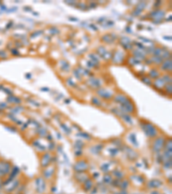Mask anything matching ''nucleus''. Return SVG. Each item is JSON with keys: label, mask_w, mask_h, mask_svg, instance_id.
Returning <instances> with one entry per match:
<instances>
[{"label": "nucleus", "mask_w": 172, "mask_h": 194, "mask_svg": "<svg viewBox=\"0 0 172 194\" xmlns=\"http://www.w3.org/2000/svg\"><path fill=\"white\" fill-rule=\"evenodd\" d=\"M84 143L82 142L81 140H77V142L74 143V148H77V150H81V148L84 147Z\"/></svg>", "instance_id": "79ce46f5"}, {"label": "nucleus", "mask_w": 172, "mask_h": 194, "mask_svg": "<svg viewBox=\"0 0 172 194\" xmlns=\"http://www.w3.org/2000/svg\"><path fill=\"white\" fill-rule=\"evenodd\" d=\"M60 62H62V63H60V66H60V67H61V70L62 71H69V69H70V64L66 61H61Z\"/></svg>", "instance_id": "c9c22d12"}, {"label": "nucleus", "mask_w": 172, "mask_h": 194, "mask_svg": "<svg viewBox=\"0 0 172 194\" xmlns=\"http://www.w3.org/2000/svg\"><path fill=\"white\" fill-rule=\"evenodd\" d=\"M165 16V12L160 9H156L149 14L150 17L153 18V23H159Z\"/></svg>", "instance_id": "39448f33"}, {"label": "nucleus", "mask_w": 172, "mask_h": 194, "mask_svg": "<svg viewBox=\"0 0 172 194\" xmlns=\"http://www.w3.org/2000/svg\"><path fill=\"white\" fill-rule=\"evenodd\" d=\"M26 78H27V79H31L32 74L31 73H27V74H26Z\"/></svg>", "instance_id": "13d9d810"}, {"label": "nucleus", "mask_w": 172, "mask_h": 194, "mask_svg": "<svg viewBox=\"0 0 172 194\" xmlns=\"http://www.w3.org/2000/svg\"><path fill=\"white\" fill-rule=\"evenodd\" d=\"M112 174H113L114 176L117 179H122L123 178H124L125 174H123L122 171H120V169H118V168H116V169L113 170V172H112Z\"/></svg>", "instance_id": "bb28decb"}, {"label": "nucleus", "mask_w": 172, "mask_h": 194, "mask_svg": "<svg viewBox=\"0 0 172 194\" xmlns=\"http://www.w3.org/2000/svg\"><path fill=\"white\" fill-rule=\"evenodd\" d=\"M163 89H164V92H165L168 95L171 96V93H172V85L171 84H166L165 86H164V87H163Z\"/></svg>", "instance_id": "a19ab883"}, {"label": "nucleus", "mask_w": 172, "mask_h": 194, "mask_svg": "<svg viewBox=\"0 0 172 194\" xmlns=\"http://www.w3.org/2000/svg\"><path fill=\"white\" fill-rule=\"evenodd\" d=\"M162 185H163V183L159 179H151L147 182V188H150V189L159 188Z\"/></svg>", "instance_id": "6ab92c4d"}, {"label": "nucleus", "mask_w": 172, "mask_h": 194, "mask_svg": "<svg viewBox=\"0 0 172 194\" xmlns=\"http://www.w3.org/2000/svg\"><path fill=\"white\" fill-rule=\"evenodd\" d=\"M55 174V167H46L45 170H43L42 175L46 179H49L52 178Z\"/></svg>", "instance_id": "4468645a"}, {"label": "nucleus", "mask_w": 172, "mask_h": 194, "mask_svg": "<svg viewBox=\"0 0 172 194\" xmlns=\"http://www.w3.org/2000/svg\"><path fill=\"white\" fill-rule=\"evenodd\" d=\"M91 103H92L93 105L96 106V107H101V106L102 105V100L100 99V97H96V96L92 97V98H91Z\"/></svg>", "instance_id": "7c9ffc66"}, {"label": "nucleus", "mask_w": 172, "mask_h": 194, "mask_svg": "<svg viewBox=\"0 0 172 194\" xmlns=\"http://www.w3.org/2000/svg\"><path fill=\"white\" fill-rule=\"evenodd\" d=\"M87 85H88L89 86H91V88L99 89L102 87V82L99 78H96V77H91V78H89V79L87 80Z\"/></svg>", "instance_id": "6e6552de"}, {"label": "nucleus", "mask_w": 172, "mask_h": 194, "mask_svg": "<svg viewBox=\"0 0 172 194\" xmlns=\"http://www.w3.org/2000/svg\"><path fill=\"white\" fill-rule=\"evenodd\" d=\"M120 179H115V180L113 179V181H112V184H113L115 186H119V185H120Z\"/></svg>", "instance_id": "603ef678"}, {"label": "nucleus", "mask_w": 172, "mask_h": 194, "mask_svg": "<svg viewBox=\"0 0 172 194\" xmlns=\"http://www.w3.org/2000/svg\"><path fill=\"white\" fill-rule=\"evenodd\" d=\"M12 166L11 163L6 160H1L0 161V177H5L10 174Z\"/></svg>", "instance_id": "423d86ee"}, {"label": "nucleus", "mask_w": 172, "mask_h": 194, "mask_svg": "<svg viewBox=\"0 0 172 194\" xmlns=\"http://www.w3.org/2000/svg\"><path fill=\"white\" fill-rule=\"evenodd\" d=\"M129 186V180H127V179H123V180H120V185L119 187L122 190H127Z\"/></svg>", "instance_id": "f704fd0d"}, {"label": "nucleus", "mask_w": 172, "mask_h": 194, "mask_svg": "<svg viewBox=\"0 0 172 194\" xmlns=\"http://www.w3.org/2000/svg\"><path fill=\"white\" fill-rule=\"evenodd\" d=\"M41 91H42V92H49V88H47V87H43V88H41Z\"/></svg>", "instance_id": "4d7b16f0"}, {"label": "nucleus", "mask_w": 172, "mask_h": 194, "mask_svg": "<svg viewBox=\"0 0 172 194\" xmlns=\"http://www.w3.org/2000/svg\"><path fill=\"white\" fill-rule=\"evenodd\" d=\"M171 69H172L171 59H168V60L163 61V62H162L160 65V70L162 71V72H164L165 73H169V72L170 73Z\"/></svg>", "instance_id": "9d476101"}, {"label": "nucleus", "mask_w": 172, "mask_h": 194, "mask_svg": "<svg viewBox=\"0 0 172 194\" xmlns=\"http://www.w3.org/2000/svg\"><path fill=\"white\" fill-rule=\"evenodd\" d=\"M23 110H24L23 107H22L21 105H16L15 108L11 109V111H10V112L13 113V114H19V113L22 112Z\"/></svg>", "instance_id": "58836bf2"}, {"label": "nucleus", "mask_w": 172, "mask_h": 194, "mask_svg": "<svg viewBox=\"0 0 172 194\" xmlns=\"http://www.w3.org/2000/svg\"><path fill=\"white\" fill-rule=\"evenodd\" d=\"M7 100H8V102L10 103V104H16V105H19V104L22 103V99H21V98H19V97H13V96L9 97L7 98Z\"/></svg>", "instance_id": "cd10ccee"}, {"label": "nucleus", "mask_w": 172, "mask_h": 194, "mask_svg": "<svg viewBox=\"0 0 172 194\" xmlns=\"http://www.w3.org/2000/svg\"><path fill=\"white\" fill-rule=\"evenodd\" d=\"M109 152H110L111 155H115V154H117L118 153V152H119V149H118L117 148H111V149H109Z\"/></svg>", "instance_id": "8fccbe9b"}, {"label": "nucleus", "mask_w": 172, "mask_h": 194, "mask_svg": "<svg viewBox=\"0 0 172 194\" xmlns=\"http://www.w3.org/2000/svg\"><path fill=\"white\" fill-rule=\"evenodd\" d=\"M61 128L62 129L65 130V132H66L67 135H70V133H71V129L68 128L66 125H65V124H61Z\"/></svg>", "instance_id": "09e8293b"}, {"label": "nucleus", "mask_w": 172, "mask_h": 194, "mask_svg": "<svg viewBox=\"0 0 172 194\" xmlns=\"http://www.w3.org/2000/svg\"><path fill=\"white\" fill-rule=\"evenodd\" d=\"M115 39H117V36L115 34H111V36L110 35H104L102 37V41L104 43L111 44V43L113 42V41H115Z\"/></svg>", "instance_id": "aec40b11"}, {"label": "nucleus", "mask_w": 172, "mask_h": 194, "mask_svg": "<svg viewBox=\"0 0 172 194\" xmlns=\"http://www.w3.org/2000/svg\"><path fill=\"white\" fill-rule=\"evenodd\" d=\"M102 180H103V182H104L105 184H111L112 181H113V177H112V175H110V174H107L103 176V179H102Z\"/></svg>", "instance_id": "e433bc0d"}, {"label": "nucleus", "mask_w": 172, "mask_h": 194, "mask_svg": "<svg viewBox=\"0 0 172 194\" xmlns=\"http://www.w3.org/2000/svg\"><path fill=\"white\" fill-rule=\"evenodd\" d=\"M66 82H67V85L70 86H75V83L74 81L72 80V78H69V79L66 80Z\"/></svg>", "instance_id": "3c124183"}, {"label": "nucleus", "mask_w": 172, "mask_h": 194, "mask_svg": "<svg viewBox=\"0 0 172 194\" xmlns=\"http://www.w3.org/2000/svg\"><path fill=\"white\" fill-rule=\"evenodd\" d=\"M163 167L165 169H170V167H171V160H164L163 162Z\"/></svg>", "instance_id": "c03bdc74"}, {"label": "nucleus", "mask_w": 172, "mask_h": 194, "mask_svg": "<svg viewBox=\"0 0 172 194\" xmlns=\"http://www.w3.org/2000/svg\"><path fill=\"white\" fill-rule=\"evenodd\" d=\"M141 80H142L143 82H145V85H148V86H152V79H150L148 76H146V75H143V76L141 77Z\"/></svg>", "instance_id": "4c0bfd02"}, {"label": "nucleus", "mask_w": 172, "mask_h": 194, "mask_svg": "<svg viewBox=\"0 0 172 194\" xmlns=\"http://www.w3.org/2000/svg\"><path fill=\"white\" fill-rule=\"evenodd\" d=\"M70 102H71V100H70V99H67V100H66H66H65V103H67V104H69V103H70Z\"/></svg>", "instance_id": "680f3d73"}, {"label": "nucleus", "mask_w": 172, "mask_h": 194, "mask_svg": "<svg viewBox=\"0 0 172 194\" xmlns=\"http://www.w3.org/2000/svg\"><path fill=\"white\" fill-rule=\"evenodd\" d=\"M96 92L101 98L104 100H111L114 97V91L110 90L109 88L101 87V88L97 89V91Z\"/></svg>", "instance_id": "20e7f679"}, {"label": "nucleus", "mask_w": 172, "mask_h": 194, "mask_svg": "<svg viewBox=\"0 0 172 194\" xmlns=\"http://www.w3.org/2000/svg\"><path fill=\"white\" fill-rule=\"evenodd\" d=\"M35 184H36V186H37V191L40 192V189L41 188V192L46 189V184H45V181L42 178H37L35 179Z\"/></svg>", "instance_id": "5701e85b"}, {"label": "nucleus", "mask_w": 172, "mask_h": 194, "mask_svg": "<svg viewBox=\"0 0 172 194\" xmlns=\"http://www.w3.org/2000/svg\"><path fill=\"white\" fill-rule=\"evenodd\" d=\"M83 153H82V150H77V151L75 152V156H77V157H78V156H81Z\"/></svg>", "instance_id": "5fc2aeb1"}, {"label": "nucleus", "mask_w": 172, "mask_h": 194, "mask_svg": "<svg viewBox=\"0 0 172 194\" xmlns=\"http://www.w3.org/2000/svg\"><path fill=\"white\" fill-rule=\"evenodd\" d=\"M150 61H151L152 64H155V65H161V63L163 62V60L159 56H154V55H152V56L150 58Z\"/></svg>", "instance_id": "c85d7f7f"}, {"label": "nucleus", "mask_w": 172, "mask_h": 194, "mask_svg": "<svg viewBox=\"0 0 172 194\" xmlns=\"http://www.w3.org/2000/svg\"><path fill=\"white\" fill-rule=\"evenodd\" d=\"M115 194H120V193H115Z\"/></svg>", "instance_id": "e2e57ef3"}, {"label": "nucleus", "mask_w": 172, "mask_h": 194, "mask_svg": "<svg viewBox=\"0 0 172 194\" xmlns=\"http://www.w3.org/2000/svg\"><path fill=\"white\" fill-rule=\"evenodd\" d=\"M129 138V141L132 142V144L134 145V147L138 148L139 147V143H138V141H137V139H136V135L134 133H132L129 135L128 136Z\"/></svg>", "instance_id": "2f4dec72"}, {"label": "nucleus", "mask_w": 172, "mask_h": 194, "mask_svg": "<svg viewBox=\"0 0 172 194\" xmlns=\"http://www.w3.org/2000/svg\"><path fill=\"white\" fill-rule=\"evenodd\" d=\"M10 175H9V178H10L11 179H14L16 178V177L20 174V168H19L18 167L14 166V167L11 168V170H10Z\"/></svg>", "instance_id": "393cba45"}, {"label": "nucleus", "mask_w": 172, "mask_h": 194, "mask_svg": "<svg viewBox=\"0 0 172 194\" xmlns=\"http://www.w3.org/2000/svg\"><path fill=\"white\" fill-rule=\"evenodd\" d=\"M140 128L145 135L149 138H156L158 135V129H157V127L148 121H140Z\"/></svg>", "instance_id": "f257e3e1"}, {"label": "nucleus", "mask_w": 172, "mask_h": 194, "mask_svg": "<svg viewBox=\"0 0 172 194\" xmlns=\"http://www.w3.org/2000/svg\"><path fill=\"white\" fill-rule=\"evenodd\" d=\"M152 85H153V86L157 90H163L166 84L164 83L163 79H162L161 77H159V78H158L157 79H155L154 82H152Z\"/></svg>", "instance_id": "a211bd4d"}, {"label": "nucleus", "mask_w": 172, "mask_h": 194, "mask_svg": "<svg viewBox=\"0 0 172 194\" xmlns=\"http://www.w3.org/2000/svg\"><path fill=\"white\" fill-rule=\"evenodd\" d=\"M109 164L108 163H104V164H102L101 167H100V169L102 170V172H104V173H107L108 172V170H109Z\"/></svg>", "instance_id": "a18cd8bd"}, {"label": "nucleus", "mask_w": 172, "mask_h": 194, "mask_svg": "<svg viewBox=\"0 0 172 194\" xmlns=\"http://www.w3.org/2000/svg\"><path fill=\"white\" fill-rule=\"evenodd\" d=\"M75 179H76L78 182L84 183L87 179H89V176L86 175L85 173H77V174H75Z\"/></svg>", "instance_id": "b1692460"}, {"label": "nucleus", "mask_w": 172, "mask_h": 194, "mask_svg": "<svg viewBox=\"0 0 172 194\" xmlns=\"http://www.w3.org/2000/svg\"><path fill=\"white\" fill-rule=\"evenodd\" d=\"M119 110L122 114H134L135 112V105H134V102L132 101V99L127 98V100L123 104H120L119 106Z\"/></svg>", "instance_id": "7ed1b4c3"}, {"label": "nucleus", "mask_w": 172, "mask_h": 194, "mask_svg": "<svg viewBox=\"0 0 172 194\" xmlns=\"http://www.w3.org/2000/svg\"><path fill=\"white\" fill-rule=\"evenodd\" d=\"M99 176V174L98 173H95V174H94V178H97V177Z\"/></svg>", "instance_id": "bf43d9fd"}, {"label": "nucleus", "mask_w": 172, "mask_h": 194, "mask_svg": "<svg viewBox=\"0 0 172 194\" xmlns=\"http://www.w3.org/2000/svg\"><path fill=\"white\" fill-rule=\"evenodd\" d=\"M113 61H115V64H120L122 63L123 61H124V57H123V53L117 50L114 53V54L111 56Z\"/></svg>", "instance_id": "2eb2a0df"}, {"label": "nucleus", "mask_w": 172, "mask_h": 194, "mask_svg": "<svg viewBox=\"0 0 172 194\" xmlns=\"http://www.w3.org/2000/svg\"><path fill=\"white\" fill-rule=\"evenodd\" d=\"M54 148H55V144H54V142H50L49 143V147H48V148L50 149V150H53L54 149Z\"/></svg>", "instance_id": "864d4df0"}, {"label": "nucleus", "mask_w": 172, "mask_h": 194, "mask_svg": "<svg viewBox=\"0 0 172 194\" xmlns=\"http://www.w3.org/2000/svg\"><path fill=\"white\" fill-rule=\"evenodd\" d=\"M52 154L49 152H46L42 154L41 157V166L43 168L48 167L50 165V163H52Z\"/></svg>", "instance_id": "1a4fd4ad"}, {"label": "nucleus", "mask_w": 172, "mask_h": 194, "mask_svg": "<svg viewBox=\"0 0 172 194\" xmlns=\"http://www.w3.org/2000/svg\"><path fill=\"white\" fill-rule=\"evenodd\" d=\"M37 134H38L40 136H41V137H45V136H47V135H48L47 130H46L45 129H43V128H40V129H38V132H37Z\"/></svg>", "instance_id": "37998d69"}, {"label": "nucleus", "mask_w": 172, "mask_h": 194, "mask_svg": "<svg viewBox=\"0 0 172 194\" xmlns=\"http://www.w3.org/2000/svg\"><path fill=\"white\" fill-rule=\"evenodd\" d=\"M73 74H74V76L76 77L77 79H82V75L80 74L79 71L77 70V69H74V70H73Z\"/></svg>", "instance_id": "de8ad7c7"}, {"label": "nucleus", "mask_w": 172, "mask_h": 194, "mask_svg": "<svg viewBox=\"0 0 172 194\" xmlns=\"http://www.w3.org/2000/svg\"><path fill=\"white\" fill-rule=\"evenodd\" d=\"M165 84H171V75L170 73H164L163 75L161 76Z\"/></svg>", "instance_id": "72a5a7b5"}, {"label": "nucleus", "mask_w": 172, "mask_h": 194, "mask_svg": "<svg viewBox=\"0 0 172 194\" xmlns=\"http://www.w3.org/2000/svg\"><path fill=\"white\" fill-rule=\"evenodd\" d=\"M125 152H126V154H127V157L130 160H134L139 157V154L137 153V152H135L133 148L129 147H125Z\"/></svg>", "instance_id": "ddd939ff"}, {"label": "nucleus", "mask_w": 172, "mask_h": 194, "mask_svg": "<svg viewBox=\"0 0 172 194\" xmlns=\"http://www.w3.org/2000/svg\"><path fill=\"white\" fill-rule=\"evenodd\" d=\"M133 54H134V57L136 58L139 61H145L146 59V54H145V50L139 49V48H137V49L133 50Z\"/></svg>", "instance_id": "f8f14e48"}, {"label": "nucleus", "mask_w": 172, "mask_h": 194, "mask_svg": "<svg viewBox=\"0 0 172 194\" xmlns=\"http://www.w3.org/2000/svg\"><path fill=\"white\" fill-rule=\"evenodd\" d=\"M111 112L114 113L115 115L118 116V117H120V116L122 115V113L120 112V110H119L118 108H114V109H112V110H111Z\"/></svg>", "instance_id": "49530a36"}, {"label": "nucleus", "mask_w": 172, "mask_h": 194, "mask_svg": "<svg viewBox=\"0 0 172 194\" xmlns=\"http://www.w3.org/2000/svg\"><path fill=\"white\" fill-rule=\"evenodd\" d=\"M113 98H114V101L115 102V103L121 104L127 101L128 97H127L124 93H118V94H116L115 96H114Z\"/></svg>", "instance_id": "f3484780"}, {"label": "nucleus", "mask_w": 172, "mask_h": 194, "mask_svg": "<svg viewBox=\"0 0 172 194\" xmlns=\"http://www.w3.org/2000/svg\"><path fill=\"white\" fill-rule=\"evenodd\" d=\"M166 142V138L164 136H157L152 144V150L154 153H159L163 150Z\"/></svg>", "instance_id": "f03ea898"}, {"label": "nucleus", "mask_w": 172, "mask_h": 194, "mask_svg": "<svg viewBox=\"0 0 172 194\" xmlns=\"http://www.w3.org/2000/svg\"><path fill=\"white\" fill-rule=\"evenodd\" d=\"M120 44H121V46L126 50H131L133 48V44H132L131 39L127 37V36H122L120 39Z\"/></svg>", "instance_id": "9b49d317"}, {"label": "nucleus", "mask_w": 172, "mask_h": 194, "mask_svg": "<svg viewBox=\"0 0 172 194\" xmlns=\"http://www.w3.org/2000/svg\"><path fill=\"white\" fill-rule=\"evenodd\" d=\"M163 38H164V39H167V40H171V37H170H170H166V36H164Z\"/></svg>", "instance_id": "052dcab7"}, {"label": "nucleus", "mask_w": 172, "mask_h": 194, "mask_svg": "<svg viewBox=\"0 0 172 194\" xmlns=\"http://www.w3.org/2000/svg\"><path fill=\"white\" fill-rule=\"evenodd\" d=\"M73 169L76 173H84L89 169V164L86 160H79L75 163L73 166Z\"/></svg>", "instance_id": "0eeeda50"}, {"label": "nucleus", "mask_w": 172, "mask_h": 194, "mask_svg": "<svg viewBox=\"0 0 172 194\" xmlns=\"http://www.w3.org/2000/svg\"><path fill=\"white\" fill-rule=\"evenodd\" d=\"M77 136H79V137H82L83 139H86V140H91V135L88 133H85V132H79V133L77 134Z\"/></svg>", "instance_id": "ea45409f"}, {"label": "nucleus", "mask_w": 172, "mask_h": 194, "mask_svg": "<svg viewBox=\"0 0 172 194\" xmlns=\"http://www.w3.org/2000/svg\"><path fill=\"white\" fill-rule=\"evenodd\" d=\"M147 76L151 79H157L160 77V72L157 68H152V69H150Z\"/></svg>", "instance_id": "412c9836"}, {"label": "nucleus", "mask_w": 172, "mask_h": 194, "mask_svg": "<svg viewBox=\"0 0 172 194\" xmlns=\"http://www.w3.org/2000/svg\"><path fill=\"white\" fill-rule=\"evenodd\" d=\"M47 138H48V141H53V136H51V135H47Z\"/></svg>", "instance_id": "6e6d98bb"}, {"label": "nucleus", "mask_w": 172, "mask_h": 194, "mask_svg": "<svg viewBox=\"0 0 172 194\" xmlns=\"http://www.w3.org/2000/svg\"><path fill=\"white\" fill-rule=\"evenodd\" d=\"M19 184H20V179H15L14 181H12L11 187H9V189L7 190V192H12V191H14L16 188H18Z\"/></svg>", "instance_id": "473e14b6"}, {"label": "nucleus", "mask_w": 172, "mask_h": 194, "mask_svg": "<svg viewBox=\"0 0 172 194\" xmlns=\"http://www.w3.org/2000/svg\"><path fill=\"white\" fill-rule=\"evenodd\" d=\"M93 187V181L91 179H87L84 182V191H86V192H89V191H91V189H92Z\"/></svg>", "instance_id": "a878e982"}, {"label": "nucleus", "mask_w": 172, "mask_h": 194, "mask_svg": "<svg viewBox=\"0 0 172 194\" xmlns=\"http://www.w3.org/2000/svg\"><path fill=\"white\" fill-rule=\"evenodd\" d=\"M103 144H96L94 145V146H91V148H90V152H91L92 154H99L100 152L102 151V148H103Z\"/></svg>", "instance_id": "4be33fe9"}, {"label": "nucleus", "mask_w": 172, "mask_h": 194, "mask_svg": "<svg viewBox=\"0 0 172 194\" xmlns=\"http://www.w3.org/2000/svg\"><path fill=\"white\" fill-rule=\"evenodd\" d=\"M120 118H121L126 123L130 124V125L133 124V118H132L131 116L128 115V114H122V115L120 116Z\"/></svg>", "instance_id": "c756f323"}, {"label": "nucleus", "mask_w": 172, "mask_h": 194, "mask_svg": "<svg viewBox=\"0 0 172 194\" xmlns=\"http://www.w3.org/2000/svg\"><path fill=\"white\" fill-rule=\"evenodd\" d=\"M146 6V3L145 2H139L138 5H136L135 9L133 11V16H139V14L145 10Z\"/></svg>", "instance_id": "dca6fc26"}]
</instances>
